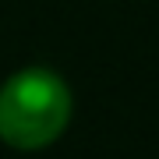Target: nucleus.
I'll use <instances>...</instances> for the list:
<instances>
[{"instance_id": "f257e3e1", "label": "nucleus", "mask_w": 159, "mask_h": 159, "mask_svg": "<svg viewBox=\"0 0 159 159\" xmlns=\"http://www.w3.org/2000/svg\"><path fill=\"white\" fill-rule=\"evenodd\" d=\"M71 120V92L46 67H25L0 89V138L11 148H43Z\"/></svg>"}]
</instances>
